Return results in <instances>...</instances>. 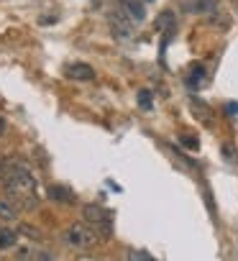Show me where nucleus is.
<instances>
[{
  "instance_id": "nucleus-1",
  "label": "nucleus",
  "mask_w": 238,
  "mask_h": 261,
  "mask_svg": "<svg viewBox=\"0 0 238 261\" xmlns=\"http://www.w3.org/2000/svg\"><path fill=\"white\" fill-rule=\"evenodd\" d=\"M0 182H3V187L8 190V197L16 202V210L18 207H36V179L31 174V169L18 159V156H8L0 162Z\"/></svg>"
},
{
  "instance_id": "nucleus-2",
  "label": "nucleus",
  "mask_w": 238,
  "mask_h": 261,
  "mask_svg": "<svg viewBox=\"0 0 238 261\" xmlns=\"http://www.w3.org/2000/svg\"><path fill=\"white\" fill-rule=\"evenodd\" d=\"M100 238H102V233H97V228L90 225V223H74L67 230V241L74 248H92V246L100 243Z\"/></svg>"
},
{
  "instance_id": "nucleus-3",
  "label": "nucleus",
  "mask_w": 238,
  "mask_h": 261,
  "mask_svg": "<svg viewBox=\"0 0 238 261\" xmlns=\"http://www.w3.org/2000/svg\"><path fill=\"white\" fill-rule=\"evenodd\" d=\"M108 21H110L113 36H115L118 41H131V39H134V26H131V21L126 18V11H115V13H110Z\"/></svg>"
},
{
  "instance_id": "nucleus-4",
  "label": "nucleus",
  "mask_w": 238,
  "mask_h": 261,
  "mask_svg": "<svg viewBox=\"0 0 238 261\" xmlns=\"http://www.w3.org/2000/svg\"><path fill=\"white\" fill-rule=\"evenodd\" d=\"M82 218H85V223H90V225H95V228H100L102 223L110 225V213L102 210L100 205H85V207H82Z\"/></svg>"
},
{
  "instance_id": "nucleus-5",
  "label": "nucleus",
  "mask_w": 238,
  "mask_h": 261,
  "mask_svg": "<svg viewBox=\"0 0 238 261\" xmlns=\"http://www.w3.org/2000/svg\"><path fill=\"white\" fill-rule=\"evenodd\" d=\"M64 74H67L69 80H77V82H90V80H95V69H92L90 64H82V62L69 64V67L64 69Z\"/></svg>"
},
{
  "instance_id": "nucleus-6",
  "label": "nucleus",
  "mask_w": 238,
  "mask_h": 261,
  "mask_svg": "<svg viewBox=\"0 0 238 261\" xmlns=\"http://www.w3.org/2000/svg\"><path fill=\"white\" fill-rule=\"evenodd\" d=\"M218 0H184V11L187 13H210L215 11Z\"/></svg>"
},
{
  "instance_id": "nucleus-7",
  "label": "nucleus",
  "mask_w": 238,
  "mask_h": 261,
  "mask_svg": "<svg viewBox=\"0 0 238 261\" xmlns=\"http://www.w3.org/2000/svg\"><path fill=\"white\" fill-rule=\"evenodd\" d=\"M205 77H207V74H205V67H202V64H192L190 72H187V80H184V82H187L190 90H197V87L205 82Z\"/></svg>"
},
{
  "instance_id": "nucleus-8",
  "label": "nucleus",
  "mask_w": 238,
  "mask_h": 261,
  "mask_svg": "<svg viewBox=\"0 0 238 261\" xmlns=\"http://www.w3.org/2000/svg\"><path fill=\"white\" fill-rule=\"evenodd\" d=\"M123 11H126L134 21H144V18H146V11H144V6L139 3V0H123Z\"/></svg>"
},
{
  "instance_id": "nucleus-9",
  "label": "nucleus",
  "mask_w": 238,
  "mask_h": 261,
  "mask_svg": "<svg viewBox=\"0 0 238 261\" xmlns=\"http://www.w3.org/2000/svg\"><path fill=\"white\" fill-rule=\"evenodd\" d=\"M49 197H51V200H62V202H72V200H74V195H72L67 187H59V185H54V187L49 190Z\"/></svg>"
},
{
  "instance_id": "nucleus-10",
  "label": "nucleus",
  "mask_w": 238,
  "mask_h": 261,
  "mask_svg": "<svg viewBox=\"0 0 238 261\" xmlns=\"http://www.w3.org/2000/svg\"><path fill=\"white\" fill-rule=\"evenodd\" d=\"M156 26H159L162 31H169V34H172V31H174V13H172V11H164V13L159 16Z\"/></svg>"
},
{
  "instance_id": "nucleus-11",
  "label": "nucleus",
  "mask_w": 238,
  "mask_h": 261,
  "mask_svg": "<svg viewBox=\"0 0 238 261\" xmlns=\"http://www.w3.org/2000/svg\"><path fill=\"white\" fill-rule=\"evenodd\" d=\"M136 100H139V108H141V110H151V108H154V95H151V90H139Z\"/></svg>"
},
{
  "instance_id": "nucleus-12",
  "label": "nucleus",
  "mask_w": 238,
  "mask_h": 261,
  "mask_svg": "<svg viewBox=\"0 0 238 261\" xmlns=\"http://www.w3.org/2000/svg\"><path fill=\"white\" fill-rule=\"evenodd\" d=\"M16 246V233L8 228H0V251L3 248H13Z\"/></svg>"
},
{
  "instance_id": "nucleus-13",
  "label": "nucleus",
  "mask_w": 238,
  "mask_h": 261,
  "mask_svg": "<svg viewBox=\"0 0 238 261\" xmlns=\"http://www.w3.org/2000/svg\"><path fill=\"white\" fill-rule=\"evenodd\" d=\"M16 205H11L8 200H0V218L3 220H16Z\"/></svg>"
},
{
  "instance_id": "nucleus-14",
  "label": "nucleus",
  "mask_w": 238,
  "mask_h": 261,
  "mask_svg": "<svg viewBox=\"0 0 238 261\" xmlns=\"http://www.w3.org/2000/svg\"><path fill=\"white\" fill-rule=\"evenodd\" d=\"M18 233H23V236H29V238H41V233H39L34 225H29V223H21V225H18Z\"/></svg>"
},
{
  "instance_id": "nucleus-15",
  "label": "nucleus",
  "mask_w": 238,
  "mask_h": 261,
  "mask_svg": "<svg viewBox=\"0 0 238 261\" xmlns=\"http://www.w3.org/2000/svg\"><path fill=\"white\" fill-rule=\"evenodd\" d=\"M128 261H156V258H151V256L144 253V251H131V253H128Z\"/></svg>"
},
{
  "instance_id": "nucleus-16",
  "label": "nucleus",
  "mask_w": 238,
  "mask_h": 261,
  "mask_svg": "<svg viewBox=\"0 0 238 261\" xmlns=\"http://www.w3.org/2000/svg\"><path fill=\"white\" fill-rule=\"evenodd\" d=\"M16 261H31V251L29 248H21L18 256H16Z\"/></svg>"
},
{
  "instance_id": "nucleus-17",
  "label": "nucleus",
  "mask_w": 238,
  "mask_h": 261,
  "mask_svg": "<svg viewBox=\"0 0 238 261\" xmlns=\"http://www.w3.org/2000/svg\"><path fill=\"white\" fill-rule=\"evenodd\" d=\"M225 113L228 115H238V102H228L225 105Z\"/></svg>"
},
{
  "instance_id": "nucleus-18",
  "label": "nucleus",
  "mask_w": 238,
  "mask_h": 261,
  "mask_svg": "<svg viewBox=\"0 0 238 261\" xmlns=\"http://www.w3.org/2000/svg\"><path fill=\"white\" fill-rule=\"evenodd\" d=\"M223 156H228V159H233V146H223Z\"/></svg>"
},
{
  "instance_id": "nucleus-19",
  "label": "nucleus",
  "mask_w": 238,
  "mask_h": 261,
  "mask_svg": "<svg viewBox=\"0 0 238 261\" xmlns=\"http://www.w3.org/2000/svg\"><path fill=\"white\" fill-rule=\"evenodd\" d=\"M3 134H6V120L0 118V136H3Z\"/></svg>"
},
{
  "instance_id": "nucleus-20",
  "label": "nucleus",
  "mask_w": 238,
  "mask_h": 261,
  "mask_svg": "<svg viewBox=\"0 0 238 261\" xmlns=\"http://www.w3.org/2000/svg\"><path fill=\"white\" fill-rule=\"evenodd\" d=\"M149 3H151V0H149Z\"/></svg>"
}]
</instances>
